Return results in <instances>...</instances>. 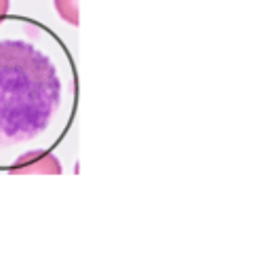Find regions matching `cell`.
<instances>
[{
    "instance_id": "obj_1",
    "label": "cell",
    "mask_w": 253,
    "mask_h": 255,
    "mask_svg": "<svg viewBox=\"0 0 253 255\" xmlns=\"http://www.w3.org/2000/svg\"><path fill=\"white\" fill-rule=\"evenodd\" d=\"M61 106L53 59L25 40H0V148L36 139Z\"/></svg>"
},
{
    "instance_id": "obj_2",
    "label": "cell",
    "mask_w": 253,
    "mask_h": 255,
    "mask_svg": "<svg viewBox=\"0 0 253 255\" xmlns=\"http://www.w3.org/2000/svg\"><path fill=\"white\" fill-rule=\"evenodd\" d=\"M61 162L51 150H30L8 167L11 175H59Z\"/></svg>"
},
{
    "instance_id": "obj_3",
    "label": "cell",
    "mask_w": 253,
    "mask_h": 255,
    "mask_svg": "<svg viewBox=\"0 0 253 255\" xmlns=\"http://www.w3.org/2000/svg\"><path fill=\"white\" fill-rule=\"evenodd\" d=\"M55 2V11L66 23L76 25L80 23V15H78V0H53Z\"/></svg>"
},
{
    "instance_id": "obj_4",
    "label": "cell",
    "mask_w": 253,
    "mask_h": 255,
    "mask_svg": "<svg viewBox=\"0 0 253 255\" xmlns=\"http://www.w3.org/2000/svg\"><path fill=\"white\" fill-rule=\"evenodd\" d=\"M8 8H11V0H0V23L6 19Z\"/></svg>"
}]
</instances>
